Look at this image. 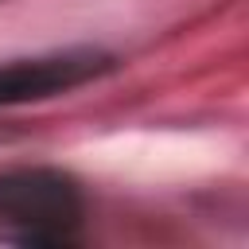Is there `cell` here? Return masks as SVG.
Masks as SVG:
<instances>
[{"label": "cell", "mask_w": 249, "mask_h": 249, "mask_svg": "<svg viewBox=\"0 0 249 249\" xmlns=\"http://www.w3.org/2000/svg\"><path fill=\"white\" fill-rule=\"evenodd\" d=\"M86 222V195L70 171L12 167L0 171V226L16 230L19 245H74Z\"/></svg>", "instance_id": "1"}, {"label": "cell", "mask_w": 249, "mask_h": 249, "mask_svg": "<svg viewBox=\"0 0 249 249\" xmlns=\"http://www.w3.org/2000/svg\"><path fill=\"white\" fill-rule=\"evenodd\" d=\"M113 70H117V54H109L101 47H70V51H54V54L0 62V109L51 101V97L89 86Z\"/></svg>", "instance_id": "2"}]
</instances>
